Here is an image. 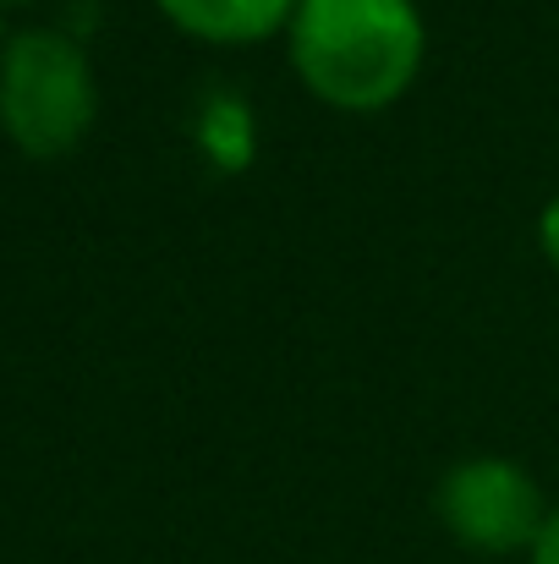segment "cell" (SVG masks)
<instances>
[{
    "label": "cell",
    "instance_id": "obj_1",
    "mask_svg": "<svg viewBox=\"0 0 559 564\" xmlns=\"http://www.w3.org/2000/svg\"><path fill=\"white\" fill-rule=\"evenodd\" d=\"M291 66L330 110H389L422 72L428 28L417 0H297Z\"/></svg>",
    "mask_w": 559,
    "mask_h": 564
},
{
    "label": "cell",
    "instance_id": "obj_2",
    "mask_svg": "<svg viewBox=\"0 0 559 564\" xmlns=\"http://www.w3.org/2000/svg\"><path fill=\"white\" fill-rule=\"evenodd\" d=\"M99 88L77 39L28 28L0 55V121L28 154H66L94 127Z\"/></svg>",
    "mask_w": 559,
    "mask_h": 564
},
{
    "label": "cell",
    "instance_id": "obj_3",
    "mask_svg": "<svg viewBox=\"0 0 559 564\" xmlns=\"http://www.w3.org/2000/svg\"><path fill=\"white\" fill-rule=\"evenodd\" d=\"M433 510L466 554H488V560L522 554V549L533 554V543L549 521L538 477L505 455L455 460L433 488Z\"/></svg>",
    "mask_w": 559,
    "mask_h": 564
},
{
    "label": "cell",
    "instance_id": "obj_4",
    "mask_svg": "<svg viewBox=\"0 0 559 564\" xmlns=\"http://www.w3.org/2000/svg\"><path fill=\"white\" fill-rule=\"evenodd\" d=\"M160 11L208 44H252L291 28L297 0H160Z\"/></svg>",
    "mask_w": 559,
    "mask_h": 564
},
{
    "label": "cell",
    "instance_id": "obj_5",
    "mask_svg": "<svg viewBox=\"0 0 559 564\" xmlns=\"http://www.w3.org/2000/svg\"><path fill=\"white\" fill-rule=\"evenodd\" d=\"M197 143L203 154L214 160V171H247L252 154H258V127H252V110L241 94H208L203 110H197Z\"/></svg>",
    "mask_w": 559,
    "mask_h": 564
},
{
    "label": "cell",
    "instance_id": "obj_6",
    "mask_svg": "<svg viewBox=\"0 0 559 564\" xmlns=\"http://www.w3.org/2000/svg\"><path fill=\"white\" fill-rule=\"evenodd\" d=\"M538 247H544V258L555 263V274H559V192L544 203V214H538Z\"/></svg>",
    "mask_w": 559,
    "mask_h": 564
},
{
    "label": "cell",
    "instance_id": "obj_7",
    "mask_svg": "<svg viewBox=\"0 0 559 564\" xmlns=\"http://www.w3.org/2000/svg\"><path fill=\"white\" fill-rule=\"evenodd\" d=\"M533 564H559V510H549V521L533 543Z\"/></svg>",
    "mask_w": 559,
    "mask_h": 564
}]
</instances>
